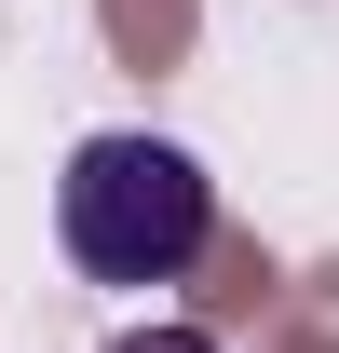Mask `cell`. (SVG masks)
<instances>
[{"label": "cell", "mask_w": 339, "mask_h": 353, "mask_svg": "<svg viewBox=\"0 0 339 353\" xmlns=\"http://www.w3.org/2000/svg\"><path fill=\"white\" fill-rule=\"evenodd\" d=\"M54 245H68L95 285H176V272L217 245V190L163 136H82L68 176H54Z\"/></svg>", "instance_id": "6da1fadb"}, {"label": "cell", "mask_w": 339, "mask_h": 353, "mask_svg": "<svg viewBox=\"0 0 339 353\" xmlns=\"http://www.w3.org/2000/svg\"><path fill=\"white\" fill-rule=\"evenodd\" d=\"M109 353H217L204 326H136V340H109Z\"/></svg>", "instance_id": "7a4b0ae2"}]
</instances>
